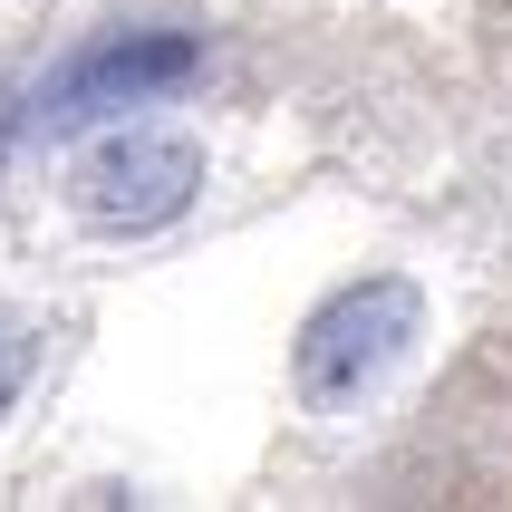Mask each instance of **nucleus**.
Returning a JSON list of instances; mask_svg holds the SVG:
<instances>
[{
	"instance_id": "nucleus-2",
	"label": "nucleus",
	"mask_w": 512,
	"mask_h": 512,
	"mask_svg": "<svg viewBox=\"0 0 512 512\" xmlns=\"http://www.w3.org/2000/svg\"><path fill=\"white\" fill-rule=\"evenodd\" d=\"M203 78V39L184 29H116V39H87L49 68V78L20 97L10 136H78L97 116H126L145 97H174V87Z\"/></svg>"
},
{
	"instance_id": "nucleus-4",
	"label": "nucleus",
	"mask_w": 512,
	"mask_h": 512,
	"mask_svg": "<svg viewBox=\"0 0 512 512\" xmlns=\"http://www.w3.org/2000/svg\"><path fill=\"white\" fill-rule=\"evenodd\" d=\"M29 377H39V329H20V319H0V416L29 397Z\"/></svg>"
},
{
	"instance_id": "nucleus-1",
	"label": "nucleus",
	"mask_w": 512,
	"mask_h": 512,
	"mask_svg": "<svg viewBox=\"0 0 512 512\" xmlns=\"http://www.w3.org/2000/svg\"><path fill=\"white\" fill-rule=\"evenodd\" d=\"M416 339H426V290L406 271H358V281H339L300 319V339H290V397L310 416H358L416 358Z\"/></svg>"
},
{
	"instance_id": "nucleus-3",
	"label": "nucleus",
	"mask_w": 512,
	"mask_h": 512,
	"mask_svg": "<svg viewBox=\"0 0 512 512\" xmlns=\"http://www.w3.org/2000/svg\"><path fill=\"white\" fill-rule=\"evenodd\" d=\"M203 194V145L174 126H116L68 165V213L97 242H145V232L184 223Z\"/></svg>"
}]
</instances>
